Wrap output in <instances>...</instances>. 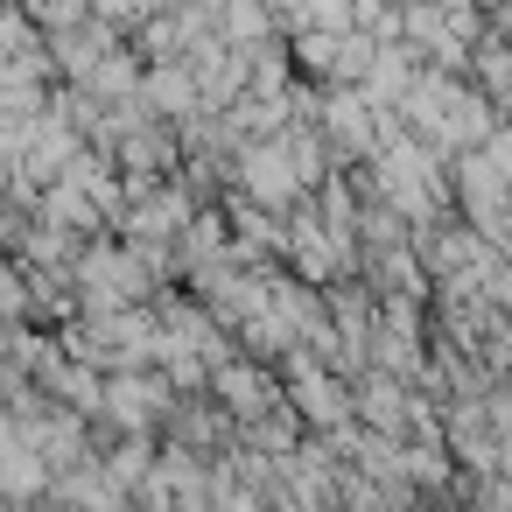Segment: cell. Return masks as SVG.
Instances as JSON below:
<instances>
[{
  "label": "cell",
  "mask_w": 512,
  "mask_h": 512,
  "mask_svg": "<svg viewBox=\"0 0 512 512\" xmlns=\"http://www.w3.org/2000/svg\"><path fill=\"white\" fill-rule=\"evenodd\" d=\"M85 281H92V295H99V302H113V295H134V288H141L134 260H120V253H92V260H85Z\"/></svg>",
  "instance_id": "1"
},
{
  "label": "cell",
  "mask_w": 512,
  "mask_h": 512,
  "mask_svg": "<svg viewBox=\"0 0 512 512\" xmlns=\"http://www.w3.org/2000/svg\"><path fill=\"white\" fill-rule=\"evenodd\" d=\"M330 134H344L351 148H365V99H337L330 106Z\"/></svg>",
  "instance_id": "2"
},
{
  "label": "cell",
  "mask_w": 512,
  "mask_h": 512,
  "mask_svg": "<svg viewBox=\"0 0 512 512\" xmlns=\"http://www.w3.org/2000/svg\"><path fill=\"white\" fill-rule=\"evenodd\" d=\"M218 386H225V400H239V407H253V400H260V386H267V379H260V372H246V365H239V372H225V379H218Z\"/></svg>",
  "instance_id": "3"
},
{
  "label": "cell",
  "mask_w": 512,
  "mask_h": 512,
  "mask_svg": "<svg viewBox=\"0 0 512 512\" xmlns=\"http://www.w3.org/2000/svg\"><path fill=\"white\" fill-rule=\"evenodd\" d=\"M225 29H232V36H260V8H253V0H232V8H225Z\"/></svg>",
  "instance_id": "4"
},
{
  "label": "cell",
  "mask_w": 512,
  "mask_h": 512,
  "mask_svg": "<svg viewBox=\"0 0 512 512\" xmlns=\"http://www.w3.org/2000/svg\"><path fill=\"white\" fill-rule=\"evenodd\" d=\"M309 22H323V29H344V22H351V0H309Z\"/></svg>",
  "instance_id": "5"
},
{
  "label": "cell",
  "mask_w": 512,
  "mask_h": 512,
  "mask_svg": "<svg viewBox=\"0 0 512 512\" xmlns=\"http://www.w3.org/2000/svg\"><path fill=\"white\" fill-rule=\"evenodd\" d=\"M92 8H99V15H127V8H134V0H92Z\"/></svg>",
  "instance_id": "6"
}]
</instances>
